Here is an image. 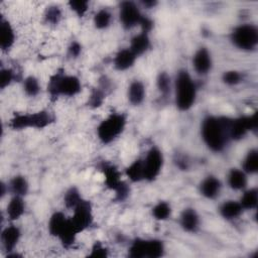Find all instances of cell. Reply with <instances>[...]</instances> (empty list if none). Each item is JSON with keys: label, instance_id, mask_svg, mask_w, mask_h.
Masks as SVG:
<instances>
[{"label": "cell", "instance_id": "40", "mask_svg": "<svg viewBox=\"0 0 258 258\" xmlns=\"http://www.w3.org/2000/svg\"><path fill=\"white\" fill-rule=\"evenodd\" d=\"M108 248L106 246H104L101 242H96L91 249V253H90V257H94V258H104L108 256Z\"/></svg>", "mask_w": 258, "mask_h": 258}, {"label": "cell", "instance_id": "6", "mask_svg": "<svg viewBox=\"0 0 258 258\" xmlns=\"http://www.w3.org/2000/svg\"><path fill=\"white\" fill-rule=\"evenodd\" d=\"M126 124L127 117L125 114L112 113L98 125L97 136L103 144H109L123 133Z\"/></svg>", "mask_w": 258, "mask_h": 258}, {"label": "cell", "instance_id": "5", "mask_svg": "<svg viewBox=\"0 0 258 258\" xmlns=\"http://www.w3.org/2000/svg\"><path fill=\"white\" fill-rule=\"evenodd\" d=\"M54 120V116L45 110L34 113H20L11 118L9 127L13 130H22L27 128L43 129L52 124Z\"/></svg>", "mask_w": 258, "mask_h": 258}, {"label": "cell", "instance_id": "8", "mask_svg": "<svg viewBox=\"0 0 258 258\" xmlns=\"http://www.w3.org/2000/svg\"><path fill=\"white\" fill-rule=\"evenodd\" d=\"M258 126L257 112L251 115L231 118L229 120V137L230 140H241L249 132L256 131Z\"/></svg>", "mask_w": 258, "mask_h": 258}, {"label": "cell", "instance_id": "23", "mask_svg": "<svg viewBox=\"0 0 258 258\" xmlns=\"http://www.w3.org/2000/svg\"><path fill=\"white\" fill-rule=\"evenodd\" d=\"M243 211L244 210H243L242 206L240 205V203L237 201H233V200L224 202L220 206V209H219V212H220V215L222 216V218H224L225 220H228V221L238 219L242 215Z\"/></svg>", "mask_w": 258, "mask_h": 258}, {"label": "cell", "instance_id": "21", "mask_svg": "<svg viewBox=\"0 0 258 258\" xmlns=\"http://www.w3.org/2000/svg\"><path fill=\"white\" fill-rule=\"evenodd\" d=\"M248 174L239 168H232L227 176L229 186L234 190H244L248 184Z\"/></svg>", "mask_w": 258, "mask_h": 258}, {"label": "cell", "instance_id": "37", "mask_svg": "<svg viewBox=\"0 0 258 258\" xmlns=\"http://www.w3.org/2000/svg\"><path fill=\"white\" fill-rule=\"evenodd\" d=\"M69 6L71 10L74 11L79 17H83L89 9V2L83 0H74L69 2Z\"/></svg>", "mask_w": 258, "mask_h": 258}, {"label": "cell", "instance_id": "36", "mask_svg": "<svg viewBox=\"0 0 258 258\" xmlns=\"http://www.w3.org/2000/svg\"><path fill=\"white\" fill-rule=\"evenodd\" d=\"M242 74L238 71H227L222 76V81L228 86H236L242 82Z\"/></svg>", "mask_w": 258, "mask_h": 258}, {"label": "cell", "instance_id": "15", "mask_svg": "<svg viewBox=\"0 0 258 258\" xmlns=\"http://www.w3.org/2000/svg\"><path fill=\"white\" fill-rule=\"evenodd\" d=\"M201 220L198 212L194 208H185L179 217V225L186 233H196L200 228Z\"/></svg>", "mask_w": 258, "mask_h": 258}, {"label": "cell", "instance_id": "1", "mask_svg": "<svg viewBox=\"0 0 258 258\" xmlns=\"http://www.w3.org/2000/svg\"><path fill=\"white\" fill-rule=\"evenodd\" d=\"M229 120L230 117L211 115L202 121V139L211 151L221 152L230 141Z\"/></svg>", "mask_w": 258, "mask_h": 258}, {"label": "cell", "instance_id": "41", "mask_svg": "<svg viewBox=\"0 0 258 258\" xmlns=\"http://www.w3.org/2000/svg\"><path fill=\"white\" fill-rule=\"evenodd\" d=\"M82 52V45L78 41H74L68 48V54L71 57H78Z\"/></svg>", "mask_w": 258, "mask_h": 258}, {"label": "cell", "instance_id": "13", "mask_svg": "<svg viewBox=\"0 0 258 258\" xmlns=\"http://www.w3.org/2000/svg\"><path fill=\"white\" fill-rule=\"evenodd\" d=\"M21 238V231L15 225L5 227L1 232V243L3 249L8 253L14 252L19 240Z\"/></svg>", "mask_w": 258, "mask_h": 258}, {"label": "cell", "instance_id": "14", "mask_svg": "<svg viewBox=\"0 0 258 258\" xmlns=\"http://www.w3.org/2000/svg\"><path fill=\"white\" fill-rule=\"evenodd\" d=\"M222 189L221 180L215 175L206 176L200 183V192L201 195L208 200L217 199Z\"/></svg>", "mask_w": 258, "mask_h": 258}, {"label": "cell", "instance_id": "20", "mask_svg": "<svg viewBox=\"0 0 258 258\" xmlns=\"http://www.w3.org/2000/svg\"><path fill=\"white\" fill-rule=\"evenodd\" d=\"M25 212V203L23 197L12 196L6 207V216L7 219L11 222H14L21 218Z\"/></svg>", "mask_w": 258, "mask_h": 258}, {"label": "cell", "instance_id": "29", "mask_svg": "<svg viewBox=\"0 0 258 258\" xmlns=\"http://www.w3.org/2000/svg\"><path fill=\"white\" fill-rule=\"evenodd\" d=\"M128 255L131 258H145L146 257V239L137 238L130 244Z\"/></svg>", "mask_w": 258, "mask_h": 258}, {"label": "cell", "instance_id": "24", "mask_svg": "<svg viewBox=\"0 0 258 258\" xmlns=\"http://www.w3.org/2000/svg\"><path fill=\"white\" fill-rule=\"evenodd\" d=\"M7 186H8V190L12 194V196H18V197L26 196L29 189L28 181L23 175L13 176L10 179Z\"/></svg>", "mask_w": 258, "mask_h": 258}, {"label": "cell", "instance_id": "11", "mask_svg": "<svg viewBox=\"0 0 258 258\" xmlns=\"http://www.w3.org/2000/svg\"><path fill=\"white\" fill-rule=\"evenodd\" d=\"M143 14L138 6L132 1H123L119 7V19L125 29H131L140 25Z\"/></svg>", "mask_w": 258, "mask_h": 258}, {"label": "cell", "instance_id": "33", "mask_svg": "<svg viewBox=\"0 0 258 258\" xmlns=\"http://www.w3.org/2000/svg\"><path fill=\"white\" fill-rule=\"evenodd\" d=\"M156 86L159 93L166 97L171 91V79L166 72H160L156 79Z\"/></svg>", "mask_w": 258, "mask_h": 258}, {"label": "cell", "instance_id": "39", "mask_svg": "<svg viewBox=\"0 0 258 258\" xmlns=\"http://www.w3.org/2000/svg\"><path fill=\"white\" fill-rule=\"evenodd\" d=\"M60 17H61V12L57 6L48 7L44 14L45 21L50 24H57L58 21L60 20Z\"/></svg>", "mask_w": 258, "mask_h": 258}, {"label": "cell", "instance_id": "30", "mask_svg": "<svg viewBox=\"0 0 258 258\" xmlns=\"http://www.w3.org/2000/svg\"><path fill=\"white\" fill-rule=\"evenodd\" d=\"M93 22L97 29H106L111 25L112 14L105 8L100 9L95 13Z\"/></svg>", "mask_w": 258, "mask_h": 258}, {"label": "cell", "instance_id": "38", "mask_svg": "<svg viewBox=\"0 0 258 258\" xmlns=\"http://www.w3.org/2000/svg\"><path fill=\"white\" fill-rule=\"evenodd\" d=\"M15 79V73L13 70L6 68L2 69L0 73V88L4 90L5 88L9 87Z\"/></svg>", "mask_w": 258, "mask_h": 258}, {"label": "cell", "instance_id": "27", "mask_svg": "<svg viewBox=\"0 0 258 258\" xmlns=\"http://www.w3.org/2000/svg\"><path fill=\"white\" fill-rule=\"evenodd\" d=\"M165 246L159 239L146 240V258H159L164 255Z\"/></svg>", "mask_w": 258, "mask_h": 258}, {"label": "cell", "instance_id": "35", "mask_svg": "<svg viewBox=\"0 0 258 258\" xmlns=\"http://www.w3.org/2000/svg\"><path fill=\"white\" fill-rule=\"evenodd\" d=\"M83 200L79 189L75 186H72L70 187L64 196H63V203H64V206L68 208V209H74L81 201Z\"/></svg>", "mask_w": 258, "mask_h": 258}, {"label": "cell", "instance_id": "10", "mask_svg": "<svg viewBox=\"0 0 258 258\" xmlns=\"http://www.w3.org/2000/svg\"><path fill=\"white\" fill-rule=\"evenodd\" d=\"M70 218L73 225L80 234L90 228L94 222L93 208L91 203L83 199L73 209V216Z\"/></svg>", "mask_w": 258, "mask_h": 258}, {"label": "cell", "instance_id": "12", "mask_svg": "<svg viewBox=\"0 0 258 258\" xmlns=\"http://www.w3.org/2000/svg\"><path fill=\"white\" fill-rule=\"evenodd\" d=\"M191 63L195 72L198 75L200 76L208 75L213 68V57H212L211 51L205 46L198 48L192 55Z\"/></svg>", "mask_w": 258, "mask_h": 258}, {"label": "cell", "instance_id": "19", "mask_svg": "<svg viewBox=\"0 0 258 258\" xmlns=\"http://www.w3.org/2000/svg\"><path fill=\"white\" fill-rule=\"evenodd\" d=\"M146 96L145 86L141 81H133L127 89V98L131 105L139 106L143 103Z\"/></svg>", "mask_w": 258, "mask_h": 258}, {"label": "cell", "instance_id": "16", "mask_svg": "<svg viewBox=\"0 0 258 258\" xmlns=\"http://www.w3.org/2000/svg\"><path fill=\"white\" fill-rule=\"evenodd\" d=\"M102 171L104 174V181L106 186L114 192L117 191L125 183V181L121 179V173L116 166L104 163L102 165Z\"/></svg>", "mask_w": 258, "mask_h": 258}, {"label": "cell", "instance_id": "31", "mask_svg": "<svg viewBox=\"0 0 258 258\" xmlns=\"http://www.w3.org/2000/svg\"><path fill=\"white\" fill-rule=\"evenodd\" d=\"M107 85L105 84V82L101 83L99 87L95 88L92 93L91 96L89 97V106L93 107V108H97L100 107L105 98H106V91H107Z\"/></svg>", "mask_w": 258, "mask_h": 258}, {"label": "cell", "instance_id": "18", "mask_svg": "<svg viewBox=\"0 0 258 258\" xmlns=\"http://www.w3.org/2000/svg\"><path fill=\"white\" fill-rule=\"evenodd\" d=\"M16 34L11 23L2 19L0 23V47L3 51H8L15 43Z\"/></svg>", "mask_w": 258, "mask_h": 258}, {"label": "cell", "instance_id": "7", "mask_svg": "<svg viewBox=\"0 0 258 258\" xmlns=\"http://www.w3.org/2000/svg\"><path fill=\"white\" fill-rule=\"evenodd\" d=\"M230 39L233 45L240 50H255L258 44V29L251 23L240 24L232 30Z\"/></svg>", "mask_w": 258, "mask_h": 258}, {"label": "cell", "instance_id": "42", "mask_svg": "<svg viewBox=\"0 0 258 258\" xmlns=\"http://www.w3.org/2000/svg\"><path fill=\"white\" fill-rule=\"evenodd\" d=\"M143 5L148 7V8H151V7H154L156 5V2L155 1H145V2H143Z\"/></svg>", "mask_w": 258, "mask_h": 258}, {"label": "cell", "instance_id": "25", "mask_svg": "<svg viewBox=\"0 0 258 258\" xmlns=\"http://www.w3.org/2000/svg\"><path fill=\"white\" fill-rule=\"evenodd\" d=\"M242 169L247 174H254L258 171V151L256 148L250 149L243 159Z\"/></svg>", "mask_w": 258, "mask_h": 258}, {"label": "cell", "instance_id": "3", "mask_svg": "<svg viewBox=\"0 0 258 258\" xmlns=\"http://www.w3.org/2000/svg\"><path fill=\"white\" fill-rule=\"evenodd\" d=\"M48 232L51 236L57 238L66 248L71 247L80 234L73 225L71 218H68L61 212H55L50 216L48 220Z\"/></svg>", "mask_w": 258, "mask_h": 258}, {"label": "cell", "instance_id": "28", "mask_svg": "<svg viewBox=\"0 0 258 258\" xmlns=\"http://www.w3.org/2000/svg\"><path fill=\"white\" fill-rule=\"evenodd\" d=\"M239 203L242 206L244 211L245 210L250 211V210L256 209L257 203H258L257 188H249V189L244 190Z\"/></svg>", "mask_w": 258, "mask_h": 258}, {"label": "cell", "instance_id": "34", "mask_svg": "<svg viewBox=\"0 0 258 258\" xmlns=\"http://www.w3.org/2000/svg\"><path fill=\"white\" fill-rule=\"evenodd\" d=\"M22 86H23V91L29 97H35L40 92V84L38 80L33 76L26 77L23 80Z\"/></svg>", "mask_w": 258, "mask_h": 258}, {"label": "cell", "instance_id": "32", "mask_svg": "<svg viewBox=\"0 0 258 258\" xmlns=\"http://www.w3.org/2000/svg\"><path fill=\"white\" fill-rule=\"evenodd\" d=\"M171 207L167 202L160 201L152 208V216L157 221H166L171 216Z\"/></svg>", "mask_w": 258, "mask_h": 258}, {"label": "cell", "instance_id": "17", "mask_svg": "<svg viewBox=\"0 0 258 258\" xmlns=\"http://www.w3.org/2000/svg\"><path fill=\"white\" fill-rule=\"evenodd\" d=\"M136 58L137 56L132 52V50L129 47L122 48L115 54L113 59V66L115 70L119 72H124L131 69L134 66Z\"/></svg>", "mask_w": 258, "mask_h": 258}, {"label": "cell", "instance_id": "9", "mask_svg": "<svg viewBox=\"0 0 258 258\" xmlns=\"http://www.w3.org/2000/svg\"><path fill=\"white\" fill-rule=\"evenodd\" d=\"M142 163H143L144 180L146 181L155 180L160 174L163 167V163H164V157H163L162 151L157 146L151 147L147 151L145 157L142 159Z\"/></svg>", "mask_w": 258, "mask_h": 258}, {"label": "cell", "instance_id": "4", "mask_svg": "<svg viewBox=\"0 0 258 258\" xmlns=\"http://www.w3.org/2000/svg\"><path fill=\"white\" fill-rule=\"evenodd\" d=\"M81 91L82 83L80 79L63 72H56L50 77L47 84V92L54 99L58 97H74Z\"/></svg>", "mask_w": 258, "mask_h": 258}, {"label": "cell", "instance_id": "2", "mask_svg": "<svg viewBox=\"0 0 258 258\" xmlns=\"http://www.w3.org/2000/svg\"><path fill=\"white\" fill-rule=\"evenodd\" d=\"M173 89L176 108L181 112L188 111L196 103L198 88L196 82L186 70H179L177 72Z\"/></svg>", "mask_w": 258, "mask_h": 258}, {"label": "cell", "instance_id": "22", "mask_svg": "<svg viewBox=\"0 0 258 258\" xmlns=\"http://www.w3.org/2000/svg\"><path fill=\"white\" fill-rule=\"evenodd\" d=\"M150 46H151V42H150L148 33L141 31L140 33L134 35L131 38L129 48L138 57V56L144 54L150 48Z\"/></svg>", "mask_w": 258, "mask_h": 258}, {"label": "cell", "instance_id": "26", "mask_svg": "<svg viewBox=\"0 0 258 258\" xmlns=\"http://www.w3.org/2000/svg\"><path fill=\"white\" fill-rule=\"evenodd\" d=\"M125 174L132 182H139L144 180L143 174V163L142 159H136L125 169Z\"/></svg>", "mask_w": 258, "mask_h": 258}]
</instances>
